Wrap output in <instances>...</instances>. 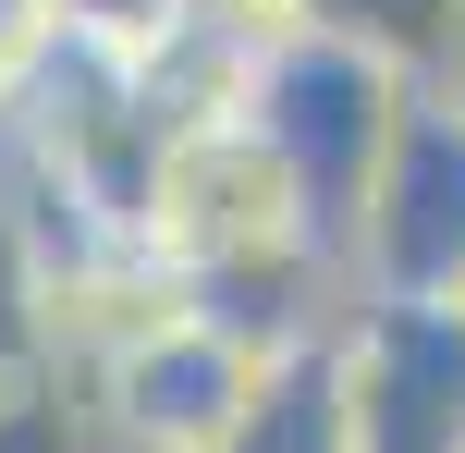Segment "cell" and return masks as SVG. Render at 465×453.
Returning <instances> with one entry per match:
<instances>
[{
  "label": "cell",
  "instance_id": "1",
  "mask_svg": "<svg viewBox=\"0 0 465 453\" xmlns=\"http://www.w3.org/2000/svg\"><path fill=\"white\" fill-rule=\"evenodd\" d=\"M270 380H282V356H257L245 331L184 307L172 331L123 343L111 368L74 380V429H86V453H232L270 405Z\"/></svg>",
  "mask_w": 465,
  "mask_h": 453
},
{
  "label": "cell",
  "instance_id": "2",
  "mask_svg": "<svg viewBox=\"0 0 465 453\" xmlns=\"http://www.w3.org/2000/svg\"><path fill=\"white\" fill-rule=\"evenodd\" d=\"M257 135L294 160V184L319 196V221H331V245L355 233V209H368V184H380V160H392V135H404V111H417V74H392V62H368L355 37H282L270 62H257Z\"/></svg>",
  "mask_w": 465,
  "mask_h": 453
},
{
  "label": "cell",
  "instance_id": "3",
  "mask_svg": "<svg viewBox=\"0 0 465 453\" xmlns=\"http://www.w3.org/2000/svg\"><path fill=\"white\" fill-rule=\"evenodd\" d=\"M355 307H453L465 319V98L417 86L392 160H380L368 209L343 233Z\"/></svg>",
  "mask_w": 465,
  "mask_h": 453
},
{
  "label": "cell",
  "instance_id": "4",
  "mask_svg": "<svg viewBox=\"0 0 465 453\" xmlns=\"http://www.w3.org/2000/svg\"><path fill=\"white\" fill-rule=\"evenodd\" d=\"M355 453H465V319L453 307H355L331 331Z\"/></svg>",
  "mask_w": 465,
  "mask_h": 453
},
{
  "label": "cell",
  "instance_id": "5",
  "mask_svg": "<svg viewBox=\"0 0 465 453\" xmlns=\"http://www.w3.org/2000/svg\"><path fill=\"white\" fill-rule=\"evenodd\" d=\"M306 25L319 37H355L368 62L417 74V86H441L453 49H465V0H306Z\"/></svg>",
  "mask_w": 465,
  "mask_h": 453
},
{
  "label": "cell",
  "instance_id": "6",
  "mask_svg": "<svg viewBox=\"0 0 465 453\" xmlns=\"http://www.w3.org/2000/svg\"><path fill=\"white\" fill-rule=\"evenodd\" d=\"M37 282H49V245L25 221L13 172H0V368H37Z\"/></svg>",
  "mask_w": 465,
  "mask_h": 453
},
{
  "label": "cell",
  "instance_id": "7",
  "mask_svg": "<svg viewBox=\"0 0 465 453\" xmlns=\"http://www.w3.org/2000/svg\"><path fill=\"white\" fill-rule=\"evenodd\" d=\"M25 13L74 49H111V62H160L172 49V0H25Z\"/></svg>",
  "mask_w": 465,
  "mask_h": 453
},
{
  "label": "cell",
  "instance_id": "8",
  "mask_svg": "<svg viewBox=\"0 0 465 453\" xmlns=\"http://www.w3.org/2000/svg\"><path fill=\"white\" fill-rule=\"evenodd\" d=\"M0 453H86V429H74V380L0 368Z\"/></svg>",
  "mask_w": 465,
  "mask_h": 453
},
{
  "label": "cell",
  "instance_id": "9",
  "mask_svg": "<svg viewBox=\"0 0 465 453\" xmlns=\"http://www.w3.org/2000/svg\"><path fill=\"white\" fill-rule=\"evenodd\" d=\"M37 62H49V25L25 13V0H0V135H13V111H25V86H37Z\"/></svg>",
  "mask_w": 465,
  "mask_h": 453
},
{
  "label": "cell",
  "instance_id": "10",
  "mask_svg": "<svg viewBox=\"0 0 465 453\" xmlns=\"http://www.w3.org/2000/svg\"><path fill=\"white\" fill-rule=\"evenodd\" d=\"M441 86H453V98H465V49H453V74H441Z\"/></svg>",
  "mask_w": 465,
  "mask_h": 453
}]
</instances>
